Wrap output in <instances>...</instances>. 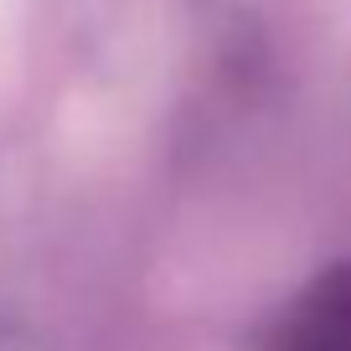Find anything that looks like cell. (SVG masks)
Returning <instances> with one entry per match:
<instances>
[{
  "label": "cell",
  "mask_w": 351,
  "mask_h": 351,
  "mask_svg": "<svg viewBox=\"0 0 351 351\" xmlns=\"http://www.w3.org/2000/svg\"><path fill=\"white\" fill-rule=\"evenodd\" d=\"M285 351H351V269L330 274L289 326Z\"/></svg>",
  "instance_id": "obj_1"
}]
</instances>
